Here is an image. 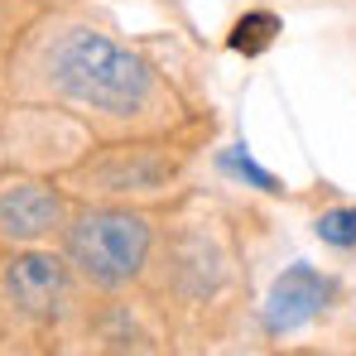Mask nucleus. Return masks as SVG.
<instances>
[{
  "label": "nucleus",
  "instance_id": "f257e3e1",
  "mask_svg": "<svg viewBox=\"0 0 356 356\" xmlns=\"http://www.w3.org/2000/svg\"><path fill=\"white\" fill-rule=\"evenodd\" d=\"M5 102H54L87 120L97 140L188 125V106L159 63H149L111 29L58 15L54 5L10 63Z\"/></svg>",
  "mask_w": 356,
  "mask_h": 356
},
{
  "label": "nucleus",
  "instance_id": "f03ea898",
  "mask_svg": "<svg viewBox=\"0 0 356 356\" xmlns=\"http://www.w3.org/2000/svg\"><path fill=\"white\" fill-rule=\"evenodd\" d=\"M188 164H193V140L178 125L159 135L92 140V149L77 164H67L58 183L67 193H82L97 202H130V197H154V193L174 188Z\"/></svg>",
  "mask_w": 356,
  "mask_h": 356
},
{
  "label": "nucleus",
  "instance_id": "7ed1b4c3",
  "mask_svg": "<svg viewBox=\"0 0 356 356\" xmlns=\"http://www.w3.org/2000/svg\"><path fill=\"white\" fill-rule=\"evenodd\" d=\"M154 250V222L125 202H87L63 222V260L97 289H125L140 280Z\"/></svg>",
  "mask_w": 356,
  "mask_h": 356
},
{
  "label": "nucleus",
  "instance_id": "20e7f679",
  "mask_svg": "<svg viewBox=\"0 0 356 356\" xmlns=\"http://www.w3.org/2000/svg\"><path fill=\"white\" fill-rule=\"evenodd\" d=\"M92 140H97L92 125L54 102H5L0 111V145L19 169H34V174L54 169L58 178L67 164H77L92 149Z\"/></svg>",
  "mask_w": 356,
  "mask_h": 356
},
{
  "label": "nucleus",
  "instance_id": "39448f33",
  "mask_svg": "<svg viewBox=\"0 0 356 356\" xmlns=\"http://www.w3.org/2000/svg\"><path fill=\"white\" fill-rule=\"evenodd\" d=\"M67 222V188L54 174L10 169L0 174V241L5 245H39Z\"/></svg>",
  "mask_w": 356,
  "mask_h": 356
},
{
  "label": "nucleus",
  "instance_id": "423d86ee",
  "mask_svg": "<svg viewBox=\"0 0 356 356\" xmlns=\"http://www.w3.org/2000/svg\"><path fill=\"white\" fill-rule=\"evenodd\" d=\"M0 284L24 318H54L67 303V260L49 250H15L5 260Z\"/></svg>",
  "mask_w": 356,
  "mask_h": 356
},
{
  "label": "nucleus",
  "instance_id": "0eeeda50",
  "mask_svg": "<svg viewBox=\"0 0 356 356\" xmlns=\"http://www.w3.org/2000/svg\"><path fill=\"white\" fill-rule=\"evenodd\" d=\"M327 303H332V280L298 260V265H289V270L270 284V298H265V327H270L275 337L298 332V327L313 323Z\"/></svg>",
  "mask_w": 356,
  "mask_h": 356
},
{
  "label": "nucleus",
  "instance_id": "6e6552de",
  "mask_svg": "<svg viewBox=\"0 0 356 356\" xmlns=\"http://www.w3.org/2000/svg\"><path fill=\"white\" fill-rule=\"evenodd\" d=\"M49 15V0H0V97H5V77L10 63L24 49V39L34 34V24Z\"/></svg>",
  "mask_w": 356,
  "mask_h": 356
},
{
  "label": "nucleus",
  "instance_id": "1a4fd4ad",
  "mask_svg": "<svg viewBox=\"0 0 356 356\" xmlns=\"http://www.w3.org/2000/svg\"><path fill=\"white\" fill-rule=\"evenodd\" d=\"M280 34H284V19H280L275 10L255 5V10H245V15L232 19V29H227V49L241 54V58H260V54L275 49Z\"/></svg>",
  "mask_w": 356,
  "mask_h": 356
},
{
  "label": "nucleus",
  "instance_id": "9d476101",
  "mask_svg": "<svg viewBox=\"0 0 356 356\" xmlns=\"http://www.w3.org/2000/svg\"><path fill=\"white\" fill-rule=\"evenodd\" d=\"M217 164H222V169H227L232 178H241L245 188H255V193H270V197H280V193H284V183L270 174V169H260V164L250 159V149H245V145H232V149H222V159H217Z\"/></svg>",
  "mask_w": 356,
  "mask_h": 356
},
{
  "label": "nucleus",
  "instance_id": "9b49d317",
  "mask_svg": "<svg viewBox=\"0 0 356 356\" xmlns=\"http://www.w3.org/2000/svg\"><path fill=\"white\" fill-rule=\"evenodd\" d=\"M313 232H318L323 245L352 250V245H356V202H352V207H332V212H323V217L313 222Z\"/></svg>",
  "mask_w": 356,
  "mask_h": 356
},
{
  "label": "nucleus",
  "instance_id": "f8f14e48",
  "mask_svg": "<svg viewBox=\"0 0 356 356\" xmlns=\"http://www.w3.org/2000/svg\"><path fill=\"white\" fill-rule=\"evenodd\" d=\"M0 111H5V97H0Z\"/></svg>",
  "mask_w": 356,
  "mask_h": 356
}]
</instances>
